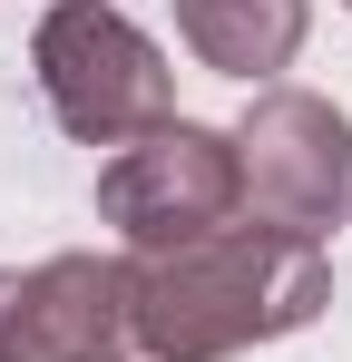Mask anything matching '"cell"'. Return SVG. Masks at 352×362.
Here are the masks:
<instances>
[{
  "label": "cell",
  "instance_id": "obj_1",
  "mask_svg": "<svg viewBox=\"0 0 352 362\" xmlns=\"http://www.w3.org/2000/svg\"><path fill=\"white\" fill-rule=\"evenodd\" d=\"M333 303L323 245L274 235V226H216L196 245L137 255L127 264V333L147 362H225L254 343H284Z\"/></svg>",
  "mask_w": 352,
  "mask_h": 362
},
{
  "label": "cell",
  "instance_id": "obj_2",
  "mask_svg": "<svg viewBox=\"0 0 352 362\" xmlns=\"http://www.w3.org/2000/svg\"><path fill=\"white\" fill-rule=\"evenodd\" d=\"M30 69H40V98L69 137L88 147H137L176 118V78H167V49L108 10V0H59L30 40Z\"/></svg>",
  "mask_w": 352,
  "mask_h": 362
},
{
  "label": "cell",
  "instance_id": "obj_3",
  "mask_svg": "<svg viewBox=\"0 0 352 362\" xmlns=\"http://www.w3.org/2000/svg\"><path fill=\"white\" fill-rule=\"evenodd\" d=\"M98 216L137 255H167V245H196L245 216V157H235L225 127H196V118H167L157 137L117 147L98 167Z\"/></svg>",
  "mask_w": 352,
  "mask_h": 362
},
{
  "label": "cell",
  "instance_id": "obj_4",
  "mask_svg": "<svg viewBox=\"0 0 352 362\" xmlns=\"http://www.w3.org/2000/svg\"><path fill=\"white\" fill-rule=\"evenodd\" d=\"M235 157H245V216L254 226L323 245L352 216V127L333 98L264 88L245 108V127H235Z\"/></svg>",
  "mask_w": 352,
  "mask_h": 362
},
{
  "label": "cell",
  "instance_id": "obj_5",
  "mask_svg": "<svg viewBox=\"0 0 352 362\" xmlns=\"http://www.w3.org/2000/svg\"><path fill=\"white\" fill-rule=\"evenodd\" d=\"M127 264L49 255L20 274V362H127Z\"/></svg>",
  "mask_w": 352,
  "mask_h": 362
},
{
  "label": "cell",
  "instance_id": "obj_6",
  "mask_svg": "<svg viewBox=\"0 0 352 362\" xmlns=\"http://www.w3.org/2000/svg\"><path fill=\"white\" fill-rule=\"evenodd\" d=\"M313 30V0H176V40L216 78H274Z\"/></svg>",
  "mask_w": 352,
  "mask_h": 362
},
{
  "label": "cell",
  "instance_id": "obj_7",
  "mask_svg": "<svg viewBox=\"0 0 352 362\" xmlns=\"http://www.w3.org/2000/svg\"><path fill=\"white\" fill-rule=\"evenodd\" d=\"M0 362H20V274H0Z\"/></svg>",
  "mask_w": 352,
  "mask_h": 362
},
{
  "label": "cell",
  "instance_id": "obj_8",
  "mask_svg": "<svg viewBox=\"0 0 352 362\" xmlns=\"http://www.w3.org/2000/svg\"><path fill=\"white\" fill-rule=\"evenodd\" d=\"M343 10H352V0H343Z\"/></svg>",
  "mask_w": 352,
  "mask_h": 362
}]
</instances>
